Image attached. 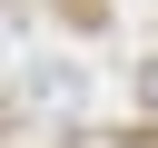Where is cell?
<instances>
[{
  "instance_id": "obj_1",
  "label": "cell",
  "mask_w": 158,
  "mask_h": 148,
  "mask_svg": "<svg viewBox=\"0 0 158 148\" xmlns=\"http://www.w3.org/2000/svg\"><path fill=\"white\" fill-rule=\"evenodd\" d=\"M69 148H138V138H128V128H79Z\"/></svg>"
}]
</instances>
